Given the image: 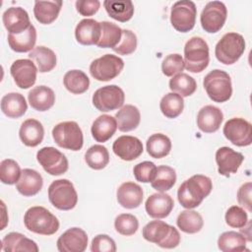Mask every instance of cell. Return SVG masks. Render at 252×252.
I'll return each instance as SVG.
<instances>
[{
  "label": "cell",
  "instance_id": "ffe728a7",
  "mask_svg": "<svg viewBox=\"0 0 252 252\" xmlns=\"http://www.w3.org/2000/svg\"><path fill=\"white\" fill-rule=\"evenodd\" d=\"M173 207V199L163 192L152 194L145 204L147 214L154 219L166 218L171 213Z\"/></svg>",
  "mask_w": 252,
  "mask_h": 252
},
{
  "label": "cell",
  "instance_id": "8fae6325",
  "mask_svg": "<svg viewBox=\"0 0 252 252\" xmlns=\"http://www.w3.org/2000/svg\"><path fill=\"white\" fill-rule=\"evenodd\" d=\"M124 100V92L116 85L99 88L93 94V104L101 112H108L122 107Z\"/></svg>",
  "mask_w": 252,
  "mask_h": 252
},
{
  "label": "cell",
  "instance_id": "4dcf8cb0",
  "mask_svg": "<svg viewBox=\"0 0 252 252\" xmlns=\"http://www.w3.org/2000/svg\"><path fill=\"white\" fill-rule=\"evenodd\" d=\"M36 41V30L31 25L25 32L19 34H8V43L12 50L16 52H29L34 48Z\"/></svg>",
  "mask_w": 252,
  "mask_h": 252
},
{
  "label": "cell",
  "instance_id": "74e56055",
  "mask_svg": "<svg viewBox=\"0 0 252 252\" xmlns=\"http://www.w3.org/2000/svg\"><path fill=\"white\" fill-rule=\"evenodd\" d=\"M147 152L155 158H161L166 157L171 150L170 139L161 133L153 134L147 140Z\"/></svg>",
  "mask_w": 252,
  "mask_h": 252
},
{
  "label": "cell",
  "instance_id": "5bb4252c",
  "mask_svg": "<svg viewBox=\"0 0 252 252\" xmlns=\"http://www.w3.org/2000/svg\"><path fill=\"white\" fill-rule=\"evenodd\" d=\"M36 159L50 175H61L68 170V159L60 151L53 147H44L36 154Z\"/></svg>",
  "mask_w": 252,
  "mask_h": 252
},
{
  "label": "cell",
  "instance_id": "d6a6232c",
  "mask_svg": "<svg viewBox=\"0 0 252 252\" xmlns=\"http://www.w3.org/2000/svg\"><path fill=\"white\" fill-rule=\"evenodd\" d=\"M103 6L109 17L121 23L129 21L134 15V5L130 0H105Z\"/></svg>",
  "mask_w": 252,
  "mask_h": 252
},
{
  "label": "cell",
  "instance_id": "e575fe53",
  "mask_svg": "<svg viewBox=\"0 0 252 252\" xmlns=\"http://www.w3.org/2000/svg\"><path fill=\"white\" fill-rule=\"evenodd\" d=\"M247 239L245 236L236 231H225L218 239V247L222 252H241L249 251L246 248Z\"/></svg>",
  "mask_w": 252,
  "mask_h": 252
},
{
  "label": "cell",
  "instance_id": "7c38bea8",
  "mask_svg": "<svg viewBox=\"0 0 252 252\" xmlns=\"http://www.w3.org/2000/svg\"><path fill=\"white\" fill-rule=\"evenodd\" d=\"M227 17L225 5L220 1H211L204 7L201 16V26L205 32H218L223 27Z\"/></svg>",
  "mask_w": 252,
  "mask_h": 252
},
{
  "label": "cell",
  "instance_id": "277c9868",
  "mask_svg": "<svg viewBox=\"0 0 252 252\" xmlns=\"http://www.w3.org/2000/svg\"><path fill=\"white\" fill-rule=\"evenodd\" d=\"M185 68L192 73L204 71L210 62L209 46L205 39L200 36L191 37L184 46Z\"/></svg>",
  "mask_w": 252,
  "mask_h": 252
},
{
  "label": "cell",
  "instance_id": "f35d334b",
  "mask_svg": "<svg viewBox=\"0 0 252 252\" xmlns=\"http://www.w3.org/2000/svg\"><path fill=\"white\" fill-rule=\"evenodd\" d=\"M176 182V172L168 165H159L157 167L156 175L151 182L154 189L158 192L168 191Z\"/></svg>",
  "mask_w": 252,
  "mask_h": 252
},
{
  "label": "cell",
  "instance_id": "ee69618b",
  "mask_svg": "<svg viewBox=\"0 0 252 252\" xmlns=\"http://www.w3.org/2000/svg\"><path fill=\"white\" fill-rule=\"evenodd\" d=\"M22 170L18 162L11 158L3 159L0 163V180L4 184L13 185L20 179Z\"/></svg>",
  "mask_w": 252,
  "mask_h": 252
},
{
  "label": "cell",
  "instance_id": "b9f144b4",
  "mask_svg": "<svg viewBox=\"0 0 252 252\" xmlns=\"http://www.w3.org/2000/svg\"><path fill=\"white\" fill-rule=\"evenodd\" d=\"M161 113L167 118H176L181 114L184 108V100L181 95L175 93H168L159 102Z\"/></svg>",
  "mask_w": 252,
  "mask_h": 252
},
{
  "label": "cell",
  "instance_id": "5b68a950",
  "mask_svg": "<svg viewBox=\"0 0 252 252\" xmlns=\"http://www.w3.org/2000/svg\"><path fill=\"white\" fill-rule=\"evenodd\" d=\"M203 85L207 94L215 102H224L232 94L231 79L225 71L220 69L211 71L204 78Z\"/></svg>",
  "mask_w": 252,
  "mask_h": 252
},
{
  "label": "cell",
  "instance_id": "cb8c5ba5",
  "mask_svg": "<svg viewBox=\"0 0 252 252\" xmlns=\"http://www.w3.org/2000/svg\"><path fill=\"white\" fill-rule=\"evenodd\" d=\"M43 185V179L40 173L32 168L22 170L19 181L16 183L18 192L26 197H31L37 194Z\"/></svg>",
  "mask_w": 252,
  "mask_h": 252
},
{
  "label": "cell",
  "instance_id": "1f68e13d",
  "mask_svg": "<svg viewBox=\"0 0 252 252\" xmlns=\"http://www.w3.org/2000/svg\"><path fill=\"white\" fill-rule=\"evenodd\" d=\"M115 119L117 122V128L121 132H129L139 126L141 114L136 106L126 104L116 112Z\"/></svg>",
  "mask_w": 252,
  "mask_h": 252
},
{
  "label": "cell",
  "instance_id": "44dd1931",
  "mask_svg": "<svg viewBox=\"0 0 252 252\" xmlns=\"http://www.w3.org/2000/svg\"><path fill=\"white\" fill-rule=\"evenodd\" d=\"M101 35L100 23L94 19H83L75 29V36L83 45L97 44Z\"/></svg>",
  "mask_w": 252,
  "mask_h": 252
},
{
  "label": "cell",
  "instance_id": "f6af8a7d",
  "mask_svg": "<svg viewBox=\"0 0 252 252\" xmlns=\"http://www.w3.org/2000/svg\"><path fill=\"white\" fill-rule=\"evenodd\" d=\"M114 227L118 233L125 236H130L136 233L138 230L139 221L134 215L121 214L116 217L114 220Z\"/></svg>",
  "mask_w": 252,
  "mask_h": 252
},
{
  "label": "cell",
  "instance_id": "8992f818",
  "mask_svg": "<svg viewBox=\"0 0 252 252\" xmlns=\"http://www.w3.org/2000/svg\"><path fill=\"white\" fill-rule=\"evenodd\" d=\"M244 50V37L237 32H227L218 41L215 48V54L220 63L231 65L241 57Z\"/></svg>",
  "mask_w": 252,
  "mask_h": 252
},
{
  "label": "cell",
  "instance_id": "f5cc1de1",
  "mask_svg": "<svg viewBox=\"0 0 252 252\" xmlns=\"http://www.w3.org/2000/svg\"><path fill=\"white\" fill-rule=\"evenodd\" d=\"M251 193H252V183L246 182L240 186L237 191V201L239 205L246 208L249 212L252 211L251 207Z\"/></svg>",
  "mask_w": 252,
  "mask_h": 252
},
{
  "label": "cell",
  "instance_id": "f907efd6",
  "mask_svg": "<svg viewBox=\"0 0 252 252\" xmlns=\"http://www.w3.org/2000/svg\"><path fill=\"white\" fill-rule=\"evenodd\" d=\"M91 250L93 252H115L116 244L108 235L98 234L92 240Z\"/></svg>",
  "mask_w": 252,
  "mask_h": 252
},
{
  "label": "cell",
  "instance_id": "484cf974",
  "mask_svg": "<svg viewBox=\"0 0 252 252\" xmlns=\"http://www.w3.org/2000/svg\"><path fill=\"white\" fill-rule=\"evenodd\" d=\"M31 106L37 111H46L55 102L54 92L46 86H37L32 89L28 94Z\"/></svg>",
  "mask_w": 252,
  "mask_h": 252
},
{
  "label": "cell",
  "instance_id": "d590c367",
  "mask_svg": "<svg viewBox=\"0 0 252 252\" xmlns=\"http://www.w3.org/2000/svg\"><path fill=\"white\" fill-rule=\"evenodd\" d=\"M176 224L183 232L192 234L197 233L202 229L204 220L199 213L188 209L186 211H182L178 215Z\"/></svg>",
  "mask_w": 252,
  "mask_h": 252
},
{
  "label": "cell",
  "instance_id": "9a60e30c",
  "mask_svg": "<svg viewBox=\"0 0 252 252\" xmlns=\"http://www.w3.org/2000/svg\"><path fill=\"white\" fill-rule=\"evenodd\" d=\"M37 71V67L31 59H18L12 63L10 68V73L16 85L24 90L34 85Z\"/></svg>",
  "mask_w": 252,
  "mask_h": 252
},
{
  "label": "cell",
  "instance_id": "7402d4cb",
  "mask_svg": "<svg viewBox=\"0 0 252 252\" xmlns=\"http://www.w3.org/2000/svg\"><path fill=\"white\" fill-rule=\"evenodd\" d=\"M117 201L125 209L138 208L143 202V189L134 182H124L117 189Z\"/></svg>",
  "mask_w": 252,
  "mask_h": 252
},
{
  "label": "cell",
  "instance_id": "7bdbcfd3",
  "mask_svg": "<svg viewBox=\"0 0 252 252\" xmlns=\"http://www.w3.org/2000/svg\"><path fill=\"white\" fill-rule=\"evenodd\" d=\"M87 164L95 170L104 168L109 162V153L102 145H94L90 147L85 154Z\"/></svg>",
  "mask_w": 252,
  "mask_h": 252
},
{
  "label": "cell",
  "instance_id": "f1b7e54d",
  "mask_svg": "<svg viewBox=\"0 0 252 252\" xmlns=\"http://www.w3.org/2000/svg\"><path fill=\"white\" fill-rule=\"evenodd\" d=\"M28 109L26 98L19 93H9L1 99V110L9 118H19Z\"/></svg>",
  "mask_w": 252,
  "mask_h": 252
},
{
  "label": "cell",
  "instance_id": "c3c4849f",
  "mask_svg": "<svg viewBox=\"0 0 252 252\" xmlns=\"http://www.w3.org/2000/svg\"><path fill=\"white\" fill-rule=\"evenodd\" d=\"M225 222L231 227L241 228L248 222V216L243 208L231 206L225 213Z\"/></svg>",
  "mask_w": 252,
  "mask_h": 252
},
{
  "label": "cell",
  "instance_id": "ac0fdd59",
  "mask_svg": "<svg viewBox=\"0 0 252 252\" xmlns=\"http://www.w3.org/2000/svg\"><path fill=\"white\" fill-rule=\"evenodd\" d=\"M113 153L123 160L131 161L138 158L143 153L142 142L134 136H120L112 145Z\"/></svg>",
  "mask_w": 252,
  "mask_h": 252
},
{
  "label": "cell",
  "instance_id": "f546056e",
  "mask_svg": "<svg viewBox=\"0 0 252 252\" xmlns=\"http://www.w3.org/2000/svg\"><path fill=\"white\" fill-rule=\"evenodd\" d=\"M61 0L55 1H35L33 6V14L37 22L43 25H49L53 23L61 10Z\"/></svg>",
  "mask_w": 252,
  "mask_h": 252
},
{
  "label": "cell",
  "instance_id": "e0dca14e",
  "mask_svg": "<svg viewBox=\"0 0 252 252\" xmlns=\"http://www.w3.org/2000/svg\"><path fill=\"white\" fill-rule=\"evenodd\" d=\"M244 157L241 153L235 152L231 148L221 147L216 153V162L220 175L228 177L230 173H236L241 165Z\"/></svg>",
  "mask_w": 252,
  "mask_h": 252
},
{
  "label": "cell",
  "instance_id": "4316f807",
  "mask_svg": "<svg viewBox=\"0 0 252 252\" xmlns=\"http://www.w3.org/2000/svg\"><path fill=\"white\" fill-rule=\"evenodd\" d=\"M116 129V119L110 115L102 114L93 122L91 132L96 142L104 143L114 135Z\"/></svg>",
  "mask_w": 252,
  "mask_h": 252
},
{
  "label": "cell",
  "instance_id": "681fc988",
  "mask_svg": "<svg viewBox=\"0 0 252 252\" xmlns=\"http://www.w3.org/2000/svg\"><path fill=\"white\" fill-rule=\"evenodd\" d=\"M157 166L152 161H142L138 164H136L133 168V173L137 181L143 182V183H149L152 182L156 175Z\"/></svg>",
  "mask_w": 252,
  "mask_h": 252
},
{
  "label": "cell",
  "instance_id": "7dc6e473",
  "mask_svg": "<svg viewBox=\"0 0 252 252\" xmlns=\"http://www.w3.org/2000/svg\"><path fill=\"white\" fill-rule=\"evenodd\" d=\"M137 48V36L130 30H122V36L118 44L112 48L120 55H129Z\"/></svg>",
  "mask_w": 252,
  "mask_h": 252
},
{
  "label": "cell",
  "instance_id": "6da1fadb",
  "mask_svg": "<svg viewBox=\"0 0 252 252\" xmlns=\"http://www.w3.org/2000/svg\"><path fill=\"white\" fill-rule=\"evenodd\" d=\"M212 189L213 183L210 177L203 174H195L179 186L177 199L183 208L194 209L209 196Z\"/></svg>",
  "mask_w": 252,
  "mask_h": 252
},
{
  "label": "cell",
  "instance_id": "52a82bcc",
  "mask_svg": "<svg viewBox=\"0 0 252 252\" xmlns=\"http://www.w3.org/2000/svg\"><path fill=\"white\" fill-rule=\"evenodd\" d=\"M48 199L56 209L69 211L77 205L78 194L71 181L68 179H58L49 185Z\"/></svg>",
  "mask_w": 252,
  "mask_h": 252
},
{
  "label": "cell",
  "instance_id": "603a6c76",
  "mask_svg": "<svg viewBox=\"0 0 252 252\" xmlns=\"http://www.w3.org/2000/svg\"><path fill=\"white\" fill-rule=\"evenodd\" d=\"M223 120L221 110L214 105H206L202 107L197 115V126L205 133H213L219 130Z\"/></svg>",
  "mask_w": 252,
  "mask_h": 252
},
{
  "label": "cell",
  "instance_id": "83f0119b",
  "mask_svg": "<svg viewBox=\"0 0 252 252\" xmlns=\"http://www.w3.org/2000/svg\"><path fill=\"white\" fill-rule=\"evenodd\" d=\"M2 250L5 252H37V244L20 232H10L2 239Z\"/></svg>",
  "mask_w": 252,
  "mask_h": 252
},
{
  "label": "cell",
  "instance_id": "ab89813d",
  "mask_svg": "<svg viewBox=\"0 0 252 252\" xmlns=\"http://www.w3.org/2000/svg\"><path fill=\"white\" fill-rule=\"evenodd\" d=\"M101 35L97 46L101 48H114L121 39L122 30L115 24L103 21L100 22Z\"/></svg>",
  "mask_w": 252,
  "mask_h": 252
},
{
  "label": "cell",
  "instance_id": "ba28073f",
  "mask_svg": "<svg viewBox=\"0 0 252 252\" xmlns=\"http://www.w3.org/2000/svg\"><path fill=\"white\" fill-rule=\"evenodd\" d=\"M52 137L60 148L75 152L81 150L84 144L83 132L75 121H64L55 125Z\"/></svg>",
  "mask_w": 252,
  "mask_h": 252
},
{
  "label": "cell",
  "instance_id": "836d02e7",
  "mask_svg": "<svg viewBox=\"0 0 252 252\" xmlns=\"http://www.w3.org/2000/svg\"><path fill=\"white\" fill-rule=\"evenodd\" d=\"M29 58L36 64L40 73L50 72L56 66V55L53 50L45 46H36L30 53Z\"/></svg>",
  "mask_w": 252,
  "mask_h": 252
},
{
  "label": "cell",
  "instance_id": "4fadbf2b",
  "mask_svg": "<svg viewBox=\"0 0 252 252\" xmlns=\"http://www.w3.org/2000/svg\"><path fill=\"white\" fill-rule=\"evenodd\" d=\"M223 135L231 144L246 147L252 143V126L244 118L234 117L225 122Z\"/></svg>",
  "mask_w": 252,
  "mask_h": 252
},
{
  "label": "cell",
  "instance_id": "3957f363",
  "mask_svg": "<svg viewBox=\"0 0 252 252\" xmlns=\"http://www.w3.org/2000/svg\"><path fill=\"white\" fill-rule=\"evenodd\" d=\"M143 237L161 248H175L180 243L178 230L162 220H152L147 223L142 230Z\"/></svg>",
  "mask_w": 252,
  "mask_h": 252
},
{
  "label": "cell",
  "instance_id": "30bf717a",
  "mask_svg": "<svg viewBox=\"0 0 252 252\" xmlns=\"http://www.w3.org/2000/svg\"><path fill=\"white\" fill-rule=\"evenodd\" d=\"M196 15L197 8L193 1H177L171 7L170 23L177 32H187L194 28Z\"/></svg>",
  "mask_w": 252,
  "mask_h": 252
},
{
  "label": "cell",
  "instance_id": "816d5d0a",
  "mask_svg": "<svg viewBox=\"0 0 252 252\" xmlns=\"http://www.w3.org/2000/svg\"><path fill=\"white\" fill-rule=\"evenodd\" d=\"M75 5L79 14L89 17L94 15L98 11L100 2L98 0H77Z\"/></svg>",
  "mask_w": 252,
  "mask_h": 252
},
{
  "label": "cell",
  "instance_id": "60d3db41",
  "mask_svg": "<svg viewBox=\"0 0 252 252\" xmlns=\"http://www.w3.org/2000/svg\"><path fill=\"white\" fill-rule=\"evenodd\" d=\"M169 89L172 91V93L178 94L182 97H185L195 93L197 84L193 77L186 73H179L174 75L169 80Z\"/></svg>",
  "mask_w": 252,
  "mask_h": 252
},
{
  "label": "cell",
  "instance_id": "d4e9b609",
  "mask_svg": "<svg viewBox=\"0 0 252 252\" xmlns=\"http://www.w3.org/2000/svg\"><path fill=\"white\" fill-rule=\"evenodd\" d=\"M19 136L24 145L28 147H36L38 146L44 136V129L42 124L33 118L25 120L20 128Z\"/></svg>",
  "mask_w": 252,
  "mask_h": 252
},
{
  "label": "cell",
  "instance_id": "bcb514c9",
  "mask_svg": "<svg viewBox=\"0 0 252 252\" xmlns=\"http://www.w3.org/2000/svg\"><path fill=\"white\" fill-rule=\"evenodd\" d=\"M184 68V60L178 53L167 55L161 63V71L166 77H173L176 74L182 73Z\"/></svg>",
  "mask_w": 252,
  "mask_h": 252
},
{
  "label": "cell",
  "instance_id": "2e32d148",
  "mask_svg": "<svg viewBox=\"0 0 252 252\" xmlns=\"http://www.w3.org/2000/svg\"><path fill=\"white\" fill-rule=\"evenodd\" d=\"M56 244L60 252H84L88 245V235L80 227H71L59 236Z\"/></svg>",
  "mask_w": 252,
  "mask_h": 252
},
{
  "label": "cell",
  "instance_id": "7a4b0ae2",
  "mask_svg": "<svg viewBox=\"0 0 252 252\" xmlns=\"http://www.w3.org/2000/svg\"><path fill=\"white\" fill-rule=\"evenodd\" d=\"M24 223L30 231L41 235H52L59 229L58 219L41 206L30 208L25 213Z\"/></svg>",
  "mask_w": 252,
  "mask_h": 252
},
{
  "label": "cell",
  "instance_id": "9c48e42d",
  "mask_svg": "<svg viewBox=\"0 0 252 252\" xmlns=\"http://www.w3.org/2000/svg\"><path fill=\"white\" fill-rule=\"evenodd\" d=\"M124 68V61L113 54H105L94 59L90 65L93 78L100 82H107L116 78Z\"/></svg>",
  "mask_w": 252,
  "mask_h": 252
},
{
  "label": "cell",
  "instance_id": "8d00e7d4",
  "mask_svg": "<svg viewBox=\"0 0 252 252\" xmlns=\"http://www.w3.org/2000/svg\"><path fill=\"white\" fill-rule=\"evenodd\" d=\"M63 84L70 93L80 94L89 89L90 79L81 70H70L64 75Z\"/></svg>",
  "mask_w": 252,
  "mask_h": 252
},
{
  "label": "cell",
  "instance_id": "d6986e66",
  "mask_svg": "<svg viewBox=\"0 0 252 252\" xmlns=\"http://www.w3.org/2000/svg\"><path fill=\"white\" fill-rule=\"evenodd\" d=\"M4 27L12 34L25 32L32 24L28 12L22 7H10L2 16Z\"/></svg>",
  "mask_w": 252,
  "mask_h": 252
}]
</instances>
